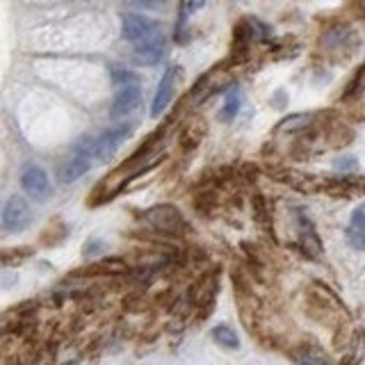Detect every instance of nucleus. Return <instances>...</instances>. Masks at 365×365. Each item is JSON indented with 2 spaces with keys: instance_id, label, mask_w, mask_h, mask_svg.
Instances as JSON below:
<instances>
[{
  "instance_id": "nucleus-18",
  "label": "nucleus",
  "mask_w": 365,
  "mask_h": 365,
  "mask_svg": "<svg viewBox=\"0 0 365 365\" xmlns=\"http://www.w3.org/2000/svg\"><path fill=\"white\" fill-rule=\"evenodd\" d=\"M66 365H76V363H66Z\"/></svg>"
},
{
  "instance_id": "nucleus-14",
  "label": "nucleus",
  "mask_w": 365,
  "mask_h": 365,
  "mask_svg": "<svg viewBox=\"0 0 365 365\" xmlns=\"http://www.w3.org/2000/svg\"><path fill=\"white\" fill-rule=\"evenodd\" d=\"M114 83L117 85H137V76L135 73H130V71H119V68H114Z\"/></svg>"
},
{
  "instance_id": "nucleus-7",
  "label": "nucleus",
  "mask_w": 365,
  "mask_h": 365,
  "mask_svg": "<svg viewBox=\"0 0 365 365\" xmlns=\"http://www.w3.org/2000/svg\"><path fill=\"white\" fill-rule=\"evenodd\" d=\"M180 73L178 64L169 66L167 73L163 76V80H160V87L155 91V98H153V108H151V114L153 117H158V114H163L167 110V106L171 103V98H174V91H176V78Z\"/></svg>"
},
{
  "instance_id": "nucleus-16",
  "label": "nucleus",
  "mask_w": 365,
  "mask_h": 365,
  "mask_svg": "<svg viewBox=\"0 0 365 365\" xmlns=\"http://www.w3.org/2000/svg\"><path fill=\"white\" fill-rule=\"evenodd\" d=\"M101 249H103L101 242H87V245H85V256H89V254L94 256V254H98Z\"/></svg>"
},
{
  "instance_id": "nucleus-10",
  "label": "nucleus",
  "mask_w": 365,
  "mask_h": 365,
  "mask_svg": "<svg viewBox=\"0 0 365 365\" xmlns=\"http://www.w3.org/2000/svg\"><path fill=\"white\" fill-rule=\"evenodd\" d=\"M347 242L351 249H365V205L351 212V220L347 226Z\"/></svg>"
},
{
  "instance_id": "nucleus-2",
  "label": "nucleus",
  "mask_w": 365,
  "mask_h": 365,
  "mask_svg": "<svg viewBox=\"0 0 365 365\" xmlns=\"http://www.w3.org/2000/svg\"><path fill=\"white\" fill-rule=\"evenodd\" d=\"M130 123H114L110 125L108 130H103L96 140H94V155L101 160V163H106L110 160L114 153H117V148L123 144L125 137L130 135Z\"/></svg>"
},
{
  "instance_id": "nucleus-3",
  "label": "nucleus",
  "mask_w": 365,
  "mask_h": 365,
  "mask_svg": "<svg viewBox=\"0 0 365 365\" xmlns=\"http://www.w3.org/2000/svg\"><path fill=\"white\" fill-rule=\"evenodd\" d=\"M0 224H3V231L7 233H16V231H23L28 224H30V205L28 201L19 197V194H14V197H9L5 208H3V220H0Z\"/></svg>"
},
{
  "instance_id": "nucleus-15",
  "label": "nucleus",
  "mask_w": 365,
  "mask_h": 365,
  "mask_svg": "<svg viewBox=\"0 0 365 365\" xmlns=\"http://www.w3.org/2000/svg\"><path fill=\"white\" fill-rule=\"evenodd\" d=\"M133 5H137V7H146V9H155V7H160V5H165L167 0H130Z\"/></svg>"
},
{
  "instance_id": "nucleus-4",
  "label": "nucleus",
  "mask_w": 365,
  "mask_h": 365,
  "mask_svg": "<svg viewBox=\"0 0 365 365\" xmlns=\"http://www.w3.org/2000/svg\"><path fill=\"white\" fill-rule=\"evenodd\" d=\"M21 187L34 201H46V199L51 197V180H48V176H46V171L41 167L23 169Z\"/></svg>"
},
{
  "instance_id": "nucleus-11",
  "label": "nucleus",
  "mask_w": 365,
  "mask_h": 365,
  "mask_svg": "<svg viewBox=\"0 0 365 365\" xmlns=\"http://www.w3.org/2000/svg\"><path fill=\"white\" fill-rule=\"evenodd\" d=\"M294 361L299 365H331L327 354L319 349L317 345H304L294 351Z\"/></svg>"
},
{
  "instance_id": "nucleus-13",
  "label": "nucleus",
  "mask_w": 365,
  "mask_h": 365,
  "mask_svg": "<svg viewBox=\"0 0 365 365\" xmlns=\"http://www.w3.org/2000/svg\"><path fill=\"white\" fill-rule=\"evenodd\" d=\"M237 110H240V91H237V89H231V91H228L226 101H224V108H222V112H220V117H222L224 121H228V119H233V117H235Z\"/></svg>"
},
{
  "instance_id": "nucleus-17",
  "label": "nucleus",
  "mask_w": 365,
  "mask_h": 365,
  "mask_svg": "<svg viewBox=\"0 0 365 365\" xmlns=\"http://www.w3.org/2000/svg\"><path fill=\"white\" fill-rule=\"evenodd\" d=\"M336 169H356V160H338L336 163Z\"/></svg>"
},
{
  "instance_id": "nucleus-1",
  "label": "nucleus",
  "mask_w": 365,
  "mask_h": 365,
  "mask_svg": "<svg viewBox=\"0 0 365 365\" xmlns=\"http://www.w3.org/2000/svg\"><path fill=\"white\" fill-rule=\"evenodd\" d=\"M160 23L155 19H148L142 14H123L121 16V37L125 41H146L151 37H158Z\"/></svg>"
},
{
  "instance_id": "nucleus-9",
  "label": "nucleus",
  "mask_w": 365,
  "mask_h": 365,
  "mask_svg": "<svg viewBox=\"0 0 365 365\" xmlns=\"http://www.w3.org/2000/svg\"><path fill=\"white\" fill-rule=\"evenodd\" d=\"M163 55H165V39H163V34L135 43V57L140 62H144V64H155V62H160V57H163Z\"/></svg>"
},
{
  "instance_id": "nucleus-8",
  "label": "nucleus",
  "mask_w": 365,
  "mask_h": 365,
  "mask_svg": "<svg viewBox=\"0 0 365 365\" xmlns=\"http://www.w3.org/2000/svg\"><path fill=\"white\" fill-rule=\"evenodd\" d=\"M142 103V91L137 85H123L117 96H114V103H112V114L114 117H128L133 114L137 108H140Z\"/></svg>"
},
{
  "instance_id": "nucleus-6",
  "label": "nucleus",
  "mask_w": 365,
  "mask_h": 365,
  "mask_svg": "<svg viewBox=\"0 0 365 365\" xmlns=\"http://www.w3.org/2000/svg\"><path fill=\"white\" fill-rule=\"evenodd\" d=\"M146 220L151 222L158 231H165V233H180L182 226H185L178 210L171 208V205H158V208H151L146 212Z\"/></svg>"
},
{
  "instance_id": "nucleus-12",
  "label": "nucleus",
  "mask_w": 365,
  "mask_h": 365,
  "mask_svg": "<svg viewBox=\"0 0 365 365\" xmlns=\"http://www.w3.org/2000/svg\"><path fill=\"white\" fill-rule=\"evenodd\" d=\"M212 338L220 342L222 347H226V349H237L240 347V338H237V334L231 329V327H226V324H222V327H215L212 329Z\"/></svg>"
},
{
  "instance_id": "nucleus-5",
  "label": "nucleus",
  "mask_w": 365,
  "mask_h": 365,
  "mask_svg": "<svg viewBox=\"0 0 365 365\" xmlns=\"http://www.w3.org/2000/svg\"><path fill=\"white\" fill-rule=\"evenodd\" d=\"M91 153H94V142L89 144H80L78 151L66 160V165L62 167L60 176L64 182H73L80 176H85L89 167H91Z\"/></svg>"
}]
</instances>
